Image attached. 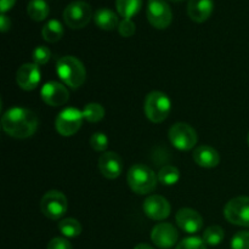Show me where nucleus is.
Masks as SVG:
<instances>
[{"instance_id":"obj_1","label":"nucleus","mask_w":249,"mask_h":249,"mask_svg":"<svg viewBox=\"0 0 249 249\" xmlns=\"http://www.w3.org/2000/svg\"><path fill=\"white\" fill-rule=\"evenodd\" d=\"M38 125L36 114L23 107H12L1 117L2 130L15 139L31 138L36 131Z\"/></svg>"},{"instance_id":"obj_2","label":"nucleus","mask_w":249,"mask_h":249,"mask_svg":"<svg viewBox=\"0 0 249 249\" xmlns=\"http://www.w3.org/2000/svg\"><path fill=\"white\" fill-rule=\"evenodd\" d=\"M56 73L71 89L82 87L87 78V71L82 61L74 56H63L56 63Z\"/></svg>"},{"instance_id":"obj_3","label":"nucleus","mask_w":249,"mask_h":249,"mask_svg":"<svg viewBox=\"0 0 249 249\" xmlns=\"http://www.w3.org/2000/svg\"><path fill=\"white\" fill-rule=\"evenodd\" d=\"M126 180L135 194L146 195L151 194L157 186V177L150 167L145 164H134L129 169Z\"/></svg>"},{"instance_id":"obj_4","label":"nucleus","mask_w":249,"mask_h":249,"mask_svg":"<svg viewBox=\"0 0 249 249\" xmlns=\"http://www.w3.org/2000/svg\"><path fill=\"white\" fill-rule=\"evenodd\" d=\"M145 114L153 123H162L168 118L172 109V102L167 94L162 91H152L146 96Z\"/></svg>"},{"instance_id":"obj_5","label":"nucleus","mask_w":249,"mask_h":249,"mask_svg":"<svg viewBox=\"0 0 249 249\" xmlns=\"http://www.w3.org/2000/svg\"><path fill=\"white\" fill-rule=\"evenodd\" d=\"M92 17V10L87 1L74 0L66 6L63 19L72 29H80L87 26Z\"/></svg>"},{"instance_id":"obj_6","label":"nucleus","mask_w":249,"mask_h":249,"mask_svg":"<svg viewBox=\"0 0 249 249\" xmlns=\"http://www.w3.org/2000/svg\"><path fill=\"white\" fill-rule=\"evenodd\" d=\"M68 202L65 195L60 191H48L40 202V209L46 218L58 220L67 212Z\"/></svg>"},{"instance_id":"obj_7","label":"nucleus","mask_w":249,"mask_h":249,"mask_svg":"<svg viewBox=\"0 0 249 249\" xmlns=\"http://www.w3.org/2000/svg\"><path fill=\"white\" fill-rule=\"evenodd\" d=\"M224 215L229 223L243 228H249V197L241 196L226 203Z\"/></svg>"},{"instance_id":"obj_8","label":"nucleus","mask_w":249,"mask_h":249,"mask_svg":"<svg viewBox=\"0 0 249 249\" xmlns=\"http://www.w3.org/2000/svg\"><path fill=\"white\" fill-rule=\"evenodd\" d=\"M83 111H79L78 108H70L63 109L60 112L55 121V128L60 135L62 136H72L75 133H78L83 124Z\"/></svg>"},{"instance_id":"obj_9","label":"nucleus","mask_w":249,"mask_h":249,"mask_svg":"<svg viewBox=\"0 0 249 249\" xmlns=\"http://www.w3.org/2000/svg\"><path fill=\"white\" fill-rule=\"evenodd\" d=\"M169 140L175 148L180 151H190L197 143V133L186 123H175L169 129Z\"/></svg>"},{"instance_id":"obj_10","label":"nucleus","mask_w":249,"mask_h":249,"mask_svg":"<svg viewBox=\"0 0 249 249\" xmlns=\"http://www.w3.org/2000/svg\"><path fill=\"white\" fill-rule=\"evenodd\" d=\"M147 19L155 28L165 29L173 19V12L165 0H148Z\"/></svg>"},{"instance_id":"obj_11","label":"nucleus","mask_w":249,"mask_h":249,"mask_svg":"<svg viewBox=\"0 0 249 249\" xmlns=\"http://www.w3.org/2000/svg\"><path fill=\"white\" fill-rule=\"evenodd\" d=\"M41 99L51 107H58L65 105L70 99L68 89L58 82H49L41 88Z\"/></svg>"},{"instance_id":"obj_12","label":"nucleus","mask_w":249,"mask_h":249,"mask_svg":"<svg viewBox=\"0 0 249 249\" xmlns=\"http://www.w3.org/2000/svg\"><path fill=\"white\" fill-rule=\"evenodd\" d=\"M41 79V73L36 63H24L17 70L16 82L21 89L32 91L38 87Z\"/></svg>"},{"instance_id":"obj_13","label":"nucleus","mask_w":249,"mask_h":249,"mask_svg":"<svg viewBox=\"0 0 249 249\" xmlns=\"http://www.w3.org/2000/svg\"><path fill=\"white\" fill-rule=\"evenodd\" d=\"M178 237H179V233L177 229L169 223L158 224L152 229V232H151L152 242L162 249L172 248L178 242Z\"/></svg>"},{"instance_id":"obj_14","label":"nucleus","mask_w":249,"mask_h":249,"mask_svg":"<svg viewBox=\"0 0 249 249\" xmlns=\"http://www.w3.org/2000/svg\"><path fill=\"white\" fill-rule=\"evenodd\" d=\"M143 213L152 220H164L170 214V204L164 197L152 195L143 202Z\"/></svg>"},{"instance_id":"obj_15","label":"nucleus","mask_w":249,"mask_h":249,"mask_svg":"<svg viewBox=\"0 0 249 249\" xmlns=\"http://www.w3.org/2000/svg\"><path fill=\"white\" fill-rule=\"evenodd\" d=\"M178 226L187 233H196L203 226V218L197 211L191 208L180 209L175 216Z\"/></svg>"},{"instance_id":"obj_16","label":"nucleus","mask_w":249,"mask_h":249,"mask_svg":"<svg viewBox=\"0 0 249 249\" xmlns=\"http://www.w3.org/2000/svg\"><path fill=\"white\" fill-rule=\"evenodd\" d=\"M99 170L106 179H117L123 172V160L116 152H105L99 158Z\"/></svg>"},{"instance_id":"obj_17","label":"nucleus","mask_w":249,"mask_h":249,"mask_svg":"<svg viewBox=\"0 0 249 249\" xmlns=\"http://www.w3.org/2000/svg\"><path fill=\"white\" fill-rule=\"evenodd\" d=\"M214 9L213 0H190L187 4V14L192 21L197 23L207 21Z\"/></svg>"},{"instance_id":"obj_18","label":"nucleus","mask_w":249,"mask_h":249,"mask_svg":"<svg viewBox=\"0 0 249 249\" xmlns=\"http://www.w3.org/2000/svg\"><path fill=\"white\" fill-rule=\"evenodd\" d=\"M194 160L202 168H215L220 163V155L212 146L202 145L195 150Z\"/></svg>"},{"instance_id":"obj_19","label":"nucleus","mask_w":249,"mask_h":249,"mask_svg":"<svg viewBox=\"0 0 249 249\" xmlns=\"http://www.w3.org/2000/svg\"><path fill=\"white\" fill-rule=\"evenodd\" d=\"M94 22L99 28L104 31H113L119 26V18L112 10L102 7L94 14Z\"/></svg>"},{"instance_id":"obj_20","label":"nucleus","mask_w":249,"mask_h":249,"mask_svg":"<svg viewBox=\"0 0 249 249\" xmlns=\"http://www.w3.org/2000/svg\"><path fill=\"white\" fill-rule=\"evenodd\" d=\"M50 7L45 0H29L27 5V14L33 21H44L49 16Z\"/></svg>"},{"instance_id":"obj_21","label":"nucleus","mask_w":249,"mask_h":249,"mask_svg":"<svg viewBox=\"0 0 249 249\" xmlns=\"http://www.w3.org/2000/svg\"><path fill=\"white\" fill-rule=\"evenodd\" d=\"M63 33H65V29H63L62 23L57 19H50L41 29V36L49 43H57L63 36Z\"/></svg>"},{"instance_id":"obj_22","label":"nucleus","mask_w":249,"mask_h":249,"mask_svg":"<svg viewBox=\"0 0 249 249\" xmlns=\"http://www.w3.org/2000/svg\"><path fill=\"white\" fill-rule=\"evenodd\" d=\"M116 7L123 18L131 19L142 7V0H116Z\"/></svg>"},{"instance_id":"obj_23","label":"nucleus","mask_w":249,"mask_h":249,"mask_svg":"<svg viewBox=\"0 0 249 249\" xmlns=\"http://www.w3.org/2000/svg\"><path fill=\"white\" fill-rule=\"evenodd\" d=\"M58 230L65 237L75 238L82 233V225L75 219L67 218L58 223Z\"/></svg>"},{"instance_id":"obj_24","label":"nucleus","mask_w":249,"mask_h":249,"mask_svg":"<svg viewBox=\"0 0 249 249\" xmlns=\"http://www.w3.org/2000/svg\"><path fill=\"white\" fill-rule=\"evenodd\" d=\"M180 179V172L174 165H164L158 172V180L165 186H173Z\"/></svg>"},{"instance_id":"obj_25","label":"nucleus","mask_w":249,"mask_h":249,"mask_svg":"<svg viewBox=\"0 0 249 249\" xmlns=\"http://www.w3.org/2000/svg\"><path fill=\"white\" fill-rule=\"evenodd\" d=\"M224 236L225 233H224L223 228L219 225H212L204 230L203 241L208 246H218L224 240Z\"/></svg>"},{"instance_id":"obj_26","label":"nucleus","mask_w":249,"mask_h":249,"mask_svg":"<svg viewBox=\"0 0 249 249\" xmlns=\"http://www.w3.org/2000/svg\"><path fill=\"white\" fill-rule=\"evenodd\" d=\"M83 117L90 123H97L105 117V108L100 104H88L83 109Z\"/></svg>"},{"instance_id":"obj_27","label":"nucleus","mask_w":249,"mask_h":249,"mask_svg":"<svg viewBox=\"0 0 249 249\" xmlns=\"http://www.w3.org/2000/svg\"><path fill=\"white\" fill-rule=\"evenodd\" d=\"M90 146L97 152H104L108 147V138L104 133H94L90 138Z\"/></svg>"},{"instance_id":"obj_28","label":"nucleus","mask_w":249,"mask_h":249,"mask_svg":"<svg viewBox=\"0 0 249 249\" xmlns=\"http://www.w3.org/2000/svg\"><path fill=\"white\" fill-rule=\"evenodd\" d=\"M51 57V51L49 50V48L46 46L40 45L36 46L33 51V55H32V58H33L34 63L38 66L45 65V63L49 62Z\"/></svg>"},{"instance_id":"obj_29","label":"nucleus","mask_w":249,"mask_h":249,"mask_svg":"<svg viewBox=\"0 0 249 249\" xmlns=\"http://www.w3.org/2000/svg\"><path fill=\"white\" fill-rule=\"evenodd\" d=\"M231 249H249V231H240L231 240Z\"/></svg>"},{"instance_id":"obj_30","label":"nucleus","mask_w":249,"mask_h":249,"mask_svg":"<svg viewBox=\"0 0 249 249\" xmlns=\"http://www.w3.org/2000/svg\"><path fill=\"white\" fill-rule=\"evenodd\" d=\"M177 249H207L206 243L202 238L199 237H187L184 238L179 245L177 246Z\"/></svg>"},{"instance_id":"obj_31","label":"nucleus","mask_w":249,"mask_h":249,"mask_svg":"<svg viewBox=\"0 0 249 249\" xmlns=\"http://www.w3.org/2000/svg\"><path fill=\"white\" fill-rule=\"evenodd\" d=\"M135 23H134L130 18H123V21L119 22L118 32L122 36L129 38V36H131L135 33Z\"/></svg>"},{"instance_id":"obj_32","label":"nucleus","mask_w":249,"mask_h":249,"mask_svg":"<svg viewBox=\"0 0 249 249\" xmlns=\"http://www.w3.org/2000/svg\"><path fill=\"white\" fill-rule=\"evenodd\" d=\"M46 249H72V245L66 238L55 237L49 242Z\"/></svg>"},{"instance_id":"obj_33","label":"nucleus","mask_w":249,"mask_h":249,"mask_svg":"<svg viewBox=\"0 0 249 249\" xmlns=\"http://www.w3.org/2000/svg\"><path fill=\"white\" fill-rule=\"evenodd\" d=\"M10 27H11V21H10V18L5 14H1V17H0V28H1L2 33L9 31Z\"/></svg>"},{"instance_id":"obj_34","label":"nucleus","mask_w":249,"mask_h":249,"mask_svg":"<svg viewBox=\"0 0 249 249\" xmlns=\"http://www.w3.org/2000/svg\"><path fill=\"white\" fill-rule=\"evenodd\" d=\"M16 0H1L0 1V10H1V14H5L6 11H9L12 6L15 5Z\"/></svg>"},{"instance_id":"obj_35","label":"nucleus","mask_w":249,"mask_h":249,"mask_svg":"<svg viewBox=\"0 0 249 249\" xmlns=\"http://www.w3.org/2000/svg\"><path fill=\"white\" fill-rule=\"evenodd\" d=\"M134 249H153L150 245H146V243H140V245L136 246Z\"/></svg>"},{"instance_id":"obj_36","label":"nucleus","mask_w":249,"mask_h":249,"mask_svg":"<svg viewBox=\"0 0 249 249\" xmlns=\"http://www.w3.org/2000/svg\"><path fill=\"white\" fill-rule=\"evenodd\" d=\"M170 1H181V0H170Z\"/></svg>"},{"instance_id":"obj_37","label":"nucleus","mask_w":249,"mask_h":249,"mask_svg":"<svg viewBox=\"0 0 249 249\" xmlns=\"http://www.w3.org/2000/svg\"><path fill=\"white\" fill-rule=\"evenodd\" d=\"M248 145H249V133H248Z\"/></svg>"}]
</instances>
